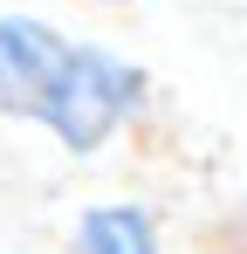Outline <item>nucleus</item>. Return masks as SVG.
I'll return each mask as SVG.
<instances>
[{
    "label": "nucleus",
    "mask_w": 247,
    "mask_h": 254,
    "mask_svg": "<svg viewBox=\"0 0 247 254\" xmlns=\"http://www.w3.org/2000/svg\"><path fill=\"white\" fill-rule=\"evenodd\" d=\"M144 103H151V76L130 55H117L110 42H76L69 35V48H62V62H55V76H48L28 124L48 130L69 158H96L130 130V117Z\"/></svg>",
    "instance_id": "1"
},
{
    "label": "nucleus",
    "mask_w": 247,
    "mask_h": 254,
    "mask_svg": "<svg viewBox=\"0 0 247 254\" xmlns=\"http://www.w3.org/2000/svg\"><path fill=\"white\" fill-rule=\"evenodd\" d=\"M62 48H69V35L55 21H41V14H0V117H14V124L35 117Z\"/></svg>",
    "instance_id": "2"
},
{
    "label": "nucleus",
    "mask_w": 247,
    "mask_h": 254,
    "mask_svg": "<svg viewBox=\"0 0 247 254\" xmlns=\"http://www.w3.org/2000/svg\"><path fill=\"white\" fill-rule=\"evenodd\" d=\"M69 254H165V227L144 199H96L76 213Z\"/></svg>",
    "instance_id": "3"
},
{
    "label": "nucleus",
    "mask_w": 247,
    "mask_h": 254,
    "mask_svg": "<svg viewBox=\"0 0 247 254\" xmlns=\"http://www.w3.org/2000/svg\"><path fill=\"white\" fill-rule=\"evenodd\" d=\"M96 7H144V0H96Z\"/></svg>",
    "instance_id": "4"
}]
</instances>
